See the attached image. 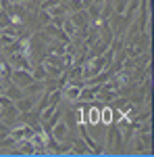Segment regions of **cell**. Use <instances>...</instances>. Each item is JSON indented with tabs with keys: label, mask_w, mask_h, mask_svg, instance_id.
Instances as JSON below:
<instances>
[{
	"label": "cell",
	"mask_w": 154,
	"mask_h": 157,
	"mask_svg": "<svg viewBox=\"0 0 154 157\" xmlns=\"http://www.w3.org/2000/svg\"><path fill=\"white\" fill-rule=\"evenodd\" d=\"M9 134H11V128L4 126V124H0V138H4V136H9Z\"/></svg>",
	"instance_id": "7c38bea8"
},
{
	"label": "cell",
	"mask_w": 154,
	"mask_h": 157,
	"mask_svg": "<svg viewBox=\"0 0 154 157\" xmlns=\"http://www.w3.org/2000/svg\"><path fill=\"white\" fill-rule=\"evenodd\" d=\"M4 94H6V97L11 98L13 103H15V101H19V98H23L25 97V92H23V88H21V86H17V84H9L6 86V90H4Z\"/></svg>",
	"instance_id": "8992f818"
},
{
	"label": "cell",
	"mask_w": 154,
	"mask_h": 157,
	"mask_svg": "<svg viewBox=\"0 0 154 157\" xmlns=\"http://www.w3.org/2000/svg\"><path fill=\"white\" fill-rule=\"evenodd\" d=\"M15 107H17V111H21V113H27V111H31V109L36 107V98L31 97V94H25L23 98L15 101Z\"/></svg>",
	"instance_id": "277c9868"
},
{
	"label": "cell",
	"mask_w": 154,
	"mask_h": 157,
	"mask_svg": "<svg viewBox=\"0 0 154 157\" xmlns=\"http://www.w3.org/2000/svg\"><path fill=\"white\" fill-rule=\"evenodd\" d=\"M50 132H52V136H54L56 140H63V138H65V134L69 132V128H67V124H65V121L59 120L54 126H52V130H50Z\"/></svg>",
	"instance_id": "52a82bcc"
},
{
	"label": "cell",
	"mask_w": 154,
	"mask_h": 157,
	"mask_svg": "<svg viewBox=\"0 0 154 157\" xmlns=\"http://www.w3.org/2000/svg\"><path fill=\"white\" fill-rule=\"evenodd\" d=\"M79 92H81V86L79 84H71L67 90L63 88V94L69 98V101H77V98H79Z\"/></svg>",
	"instance_id": "ba28073f"
},
{
	"label": "cell",
	"mask_w": 154,
	"mask_h": 157,
	"mask_svg": "<svg viewBox=\"0 0 154 157\" xmlns=\"http://www.w3.org/2000/svg\"><path fill=\"white\" fill-rule=\"evenodd\" d=\"M79 134L83 136V143L88 145V149L92 151V153H102V149L96 145L94 140H92V136H90V132H88V128H85V124H79Z\"/></svg>",
	"instance_id": "5b68a950"
},
{
	"label": "cell",
	"mask_w": 154,
	"mask_h": 157,
	"mask_svg": "<svg viewBox=\"0 0 154 157\" xmlns=\"http://www.w3.org/2000/svg\"><path fill=\"white\" fill-rule=\"evenodd\" d=\"M60 27H63V32H65V34H69V36L75 34V25H73L71 19H63V25H60Z\"/></svg>",
	"instance_id": "30bf717a"
},
{
	"label": "cell",
	"mask_w": 154,
	"mask_h": 157,
	"mask_svg": "<svg viewBox=\"0 0 154 157\" xmlns=\"http://www.w3.org/2000/svg\"><path fill=\"white\" fill-rule=\"evenodd\" d=\"M31 78H34V80H40V82H42V80H46V78H48L46 65H44V63H38L36 69H34V73H31Z\"/></svg>",
	"instance_id": "9c48e42d"
},
{
	"label": "cell",
	"mask_w": 154,
	"mask_h": 157,
	"mask_svg": "<svg viewBox=\"0 0 154 157\" xmlns=\"http://www.w3.org/2000/svg\"><path fill=\"white\" fill-rule=\"evenodd\" d=\"M36 134V130H34V126H29V124H25V126H21V128H17V130H11V136L17 140V143H23V140H29L31 136Z\"/></svg>",
	"instance_id": "3957f363"
},
{
	"label": "cell",
	"mask_w": 154,
	"mask_h": 157,
	"mask_svg": "<svg viewBox=\"0 0 154 157\" xmlns=\"http://www.w3.org/2000/svg\"><path fill=\"white\" fill-rule=\"evenodd\" d=\"M0 105H2V109H4V107H11V105H13V101H11L9 97H6L4 92H2V94H0Z\"/></svg>",
	"instance_id": "8fae6325"
},
{
	"label": "cell",
	"mask_w": 154,
	"mask_h": 157,
	"mask_svg": "<svg viewBox=\"0 0 154 157\" xmlns=\"http://www.w3.org/2000/svg\"><path fill=\"white\" fill-rule=\"evenodd\" d=\"M11 82H13V84H17V86H21V88H25L29 82H34V78H31V73L27 71V69H13Z\"/></svg>",
	"instance_id": "7a4b0ae2"
},
{
	"label": "cell",
	"mask_w": 154,
	"mask_h": 157,
	"mask_svg": "<svg viewBox=\"0 0 154 157\" xmlns=\"http://www.w3.org/2000/svg\"><path fill=\"white\" fill-rule=\"evenodd\" d=\"M9 63L13 65V69H27V71H31V63L27 61V55H23V52L9 55Z\"/></svg>",
	"instance_id": "6da1fadb"
}]
</instances>
